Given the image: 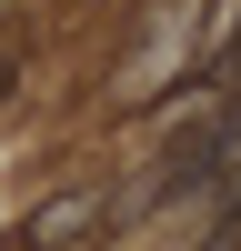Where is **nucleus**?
Listing matches in <instances>:
<instances>
[{
  "label": "nucleus",
  "mask_w": 241,
  "mask_h": 251,
  "mask_svg": "<svg viewBox=\"0 0 241 251\" xmlns=\"http://www.w3.org/2000/svg\"><path fill=\"white\" fill-rule=\"evenodd\" d=\"M91 211H100V201H60V211L40 221V241H71V231H91Z\"/></svg>",
  "instance_id": "obj_1"
}]
</instances>
